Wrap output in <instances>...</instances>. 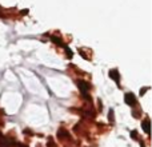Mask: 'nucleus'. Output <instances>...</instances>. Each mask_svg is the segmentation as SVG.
<instances>
[{
  "instance_id": "6",
  "label": "nucleus",
  "mask_w": 152,
  "mask_h": 147,
  "mask_svg": "<svg viewBox=\"0 0 152 147\" xmlns=\"http://www.w3.org/2000/svg\"><path fill=\"white\" fill-rule=\"evenodd\" d=\"M21 147H27V146H21Z\"/></svg>"
},
{
  "instance_id": "4",
  "label": "nucleus",
  "mask_w": 152,
  "mask_h": 147,
  "mask_svg": "<svg viewBox=\"0 0 152 147\" xmlns=\"http://www.w3.org/2000/svg\"><path fill=\"white\" fill-rule=\"evenodd\" d=\"M110 76L112 79H115L116 82H119V75H118V71H116V70H112V71H110Z\"/></svg>"
},
{
  "instance_id": "5",
  "label": "nucleus",
  "mask_w": 152,
  "mask_h": 147,
  "mask_svg": "<svg viewBox=\"0 0 152 147\" xmlns=\"http://www.w3.org/2000/svg\"><path fill=\"white\" fill-rule=\"evenodd\" d=\"M112 115H113V111H112V110H110V119H111V122L113 121V116H112Z\"/></svg>"
},
{
  "instance_id": "1",
  "label": "nucleus",
  "mask_w": 152,
  "mask_h": 147,
  "mask_svg": "<svg viewBox=\"0 0 152 147\" xmlns=\"http://www.w3.org/2000/svg\"><path fill=\"white\" fill-rule=\"evenodd\" d=\"M77 87L80 88V91L83 92V94H86V92L88 91V88H89V84L87 83V82H84V80H77Z\"/></svg>"
},
{
  "instance_id": "2",
  "label": "nucleus",
  "mask_w": 152,
  "mask_h": 147,
  "mask_svg": "<svg viewBox=\"0 0 152 147\" xmlns=\"http://www.w3.org/2000/svg\"><path fill=\"white\" fill-rule=\"evenodd\" d=\"M126 103L129 106H134L135 103H136V99H135V95L132 94V92H128V94H126Z\"/></svg>"
},
{
  "instance_id": "3",
  "label": "nucleus",
  "mask_w": 152,
  "mask_h": 147,
  "mask_svg": "<svg viewBox=\"0 0 152 147\" xmlns=\"http://www.w3.org/2000/svg\"><path fill=\"white\" fill-rule=\"evenodd\" d=\"M143 129H144V131L147 132V134H150V121H148V119L144 121V123H143Z\"/></svg>"
}]
</instances>
